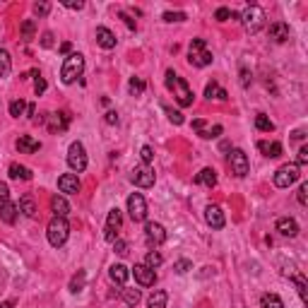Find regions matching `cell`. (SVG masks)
Wrapping results in <instances>:
<instances>
[{"mask_svg":"<svg viewBox=\"0 0 308 308\" xmlns=\"http://www.w3.org/2000/svg\"><path fill=\"white\" fill-rule=\"evenodd\" d=\"M46 236H48V243H51L53 248H60V246L67 241V236H70V224H67L65 217H53V219L48 222Z\"/></svg>","mask_w":308,"mask_h":308,"instance_id":"cell-1","label":"cell"},{"mask_svg":"<svg viewBox=\"0 0 308 308\" xmlns=\"http://www.w3.org/2000/svg\"><path fill=\"white\" fill-rule=\"evenodd\" d=\"M84 72V55L82 53H70L63 63V70H60V80L65 84H72V82L80 77Z\"/></svg>","mask_w":308,"mask_h":308,"instance_id":"cell-2","label":"cell"},{"mask_svg":"<svg viewBox=\"0 0 308 308\" xmlns=\"http://www.w3.org/2000/svg\"><path fill=\"white\" fill-rule=\"evenodd\" d=\"M188 60H190V65H195V67H207L210 63H212V53L207 51V46H205V41H202V39H193V41H190Z\"/></svg>","mask_w":308,"mask_h":308,"instance_id":"cell-3","label":"cell"},{"mask_svg":"<svg viewBox=\"0 0 308 308\" xmlns=\"http://www.w3.org/2000/svg\"><path fill=\"white\" fill-rule=\"evenodd\" d=\"M239 19L243 22V27L248 29V31H260V29L265 27V12H263V7H258V5H248V7L239 14Z\"/></svg>","mask_w":308,"mask_h":308,"instance_id":"cell-4","label":"cell"},{"mask_svg":"<svg viewBox=\"0 0 308 308\" xmlns=\"http://www.w3.org/2000/svg\"><path fill=\"white\" fill-rule=\"evenodd\" d=\"M67 166L72 171L82 174L87 169V152H84V145L82 142H72L70 149H67Z\"/></svg>","mask_w":308,"mask_h":308,"instance_id":"cell-5","label":"cell"},{"mask_svg":"<svg viewBox=\"0 0 308 308\" xmlns=\"http://www.w3.org/2000/svg\"><path fill=\"white\" fill-rule=\"evenodd\" d=\"M299 166L296 164H284V166H280L277 169V174H275V186L277 188H289L292 183H296L299 181Z\"/></svg>","mask_w":308,"mask_h":308,"instance_id":"cell-6","label":"cell"},{"mask_svg":"<svg viewBox=\"0 0 308 308\" xmlns=\"http://www.w3.org/2000/svg\"><path fill=\"white\" fill-rule=\"evenodd\" d=\"M171 92H174L178 106L186 108V106H190V104H193V92H190V87L186 84V80H183V77H178V75H176L174 82H171Z\"/></svg>","mask_w":308,"mask_h":308,"instance_id":"cell-7","label":"cell"},{"mask_svg":"<svg viewBox=\"0 0 308 308\" xmlns=\"http://www.w3.org/2000/svg\"><path fill=\"white\" fill-rule=\"evenodd\" d=\"M121 224H123V217H121V210L113 207L106 217V229H104V239L108 243H113L118 239V231H121Z\"/></svg>","mask_w":308,"mask_h":308,"instance_id":"cell-8","label":"cell"},{"mask_svg":"<svg viewBox=\"0 0 308 308\" xmlns=\"http://www.w3.org/2000/svg\"><path fill=\"white\" fill-rule=\"evenodd\" d=\"M229 166H231V174H236L239 178H243V176L248 174V169H251L246 152H243V149H234V152L229 154Z\"/></svg>","mask_w":308,"mask_h":308,"instance_id":"cell-9","label":"cell"},{"mask_svg":"<svg viewBox=\"0 0 308 308\" xmlns=\"http://www.w3.org/2000/svg\"><path fill=\"white\" fill-rule=\"evenodd\" d=\"M128 212H130V219H133V222H142V219L147 217V202H145V198H142L140 193H133V195L128 198Z\"/></svg>","mask_w":308,"mask_h":308,"instance_id":"cell-10","label":"cell"},{"mask_svg":"<svg viewBox=\"0 0 308 308\" xmlns=\"http://www.w3.org/2000/svg\"><path fill=\"white\" fill-rule=\"evenodd\" d=\"M133 275H135V280H137L140 287H154V284H157V272H154L152 268H147L145 263H142V265H135Z\"/></svg>","mask_w":308,"mask_h":308,"instance_id":"cell-11","label":"cell"},{"mask_svg":"<svg viewBox=\"0 0 308 308\" xmlns=\"http://www.w3.org/2000/svg\"><path fill=\"white\" fill-rule=\"evenodd\" d=\"M130 178H133L135 186H140V188H152V186H154V171L149 169L147 164L137 166V169L133 171V176H130Z\"/></svg>","mask_w":308,"mask_h":308,"instance_id":"cell-12","label":"cell"},{"mask_svg":"<svg viewBox=\"0 0 308 308\" xmlns=\"http://www.w3.org/2000/svg\"><path fill=\"white\" fill-rule=\"evenodd\" d=\"M46 125H48L51 133H63V130H67V125H70V113H65V111L51 113L46 118Z\"/></svg>","mask_w":308,"mask_h":308,"instance_id":"cell-13","label":"cell"},{"mask_svg":"<svg viewBox=\"0 0 308 308\" xmlns=\"http://www.w3.org/2000/svg\"><path fill=\"white\" fill-rule=\"evenodd\" d=\"M58 188H60V193H65V195H77L82 186H80L77 174H63L58 178Z\"/></svg>","mask_w":308,"mask_h":308,"instance_id":"cell-14","label":"cell"},{"mask_svg":"<svg viewBox=\"0 0 308 308\" xmlns=\"http://www.w3.org/2000/svg\"><path fill=\"white\" fill-rule=\"evenodd\" d=\"M145 236H147L149 246H159V243L166 241V231H164V227L157 224V222H149L147 227H145Z\"/></svg>","mask_w":308,"mask_h":308,"instance_id":"cell-15","label":"cell"},{"mask_svg":"<svg viewBox=\"0 0 308 308\" xmlns=\"http://www.w3.org/2000/svg\"><path fill=\"white\" fill-rule=\"evenodd\" d=\"M205 219H207V224H210L212 229L224 227V212H222L219 205H207V210H205Z\"/></svg>","mask_w":308,"mask_h":308,"instance_id":"cell-16","label":"cell"},{"mask_svg":"<svg viewBox=\"0 0 308 308\" xmlns=\"http://www.w3.org/2000/svg\"><path fill=\"white\" fill-rule=\"evenodd\" d=\"M96 43H99L101 48L111 51V48H116V34L106 27H99L96 29Z\"/></svg>","mask_w":308,"mask_h":308,"instance_id":"cell-17","label":"cell"},{"mask_svg":"<svg viewBox=\"0 0 308 308\" xmlns=\"http://www.w3.org/2000/svg\"><path fill=\"white\" fill-rule=\"evenodd\" d=\"M17 149H19V154H34L41 149V142L29 135H22V137H17Z\"/></svg>","mask_w":308,"mask_h":308,"instance_id":"cell-18","label":"cell"},{"mask_svg":"<svg viewBox=\"0 0 308 308\" xmlns=\"http://www.w3.org/2000/svg\"><path fill=\"white\" fill-rule=\"evenodd\" d=\"M277 231H280L282 236L294 239L296 234H299V224H296V219H292V217H282V219H277Z\"/></svg>","mask_w":308,"mask_h":308,"instance_id":"cell-19","label":"cell"},{"mask_svg":"<svg viewBox=\"0 0 308 308\" xmlns=\"http://www.w3.org/2000/svg\"><path fill=\"white\" fill-rule=\"evenodd\" d=\"M270 39H275L277 43L289 41V24H284V22H272V24H270Z\"/></svg>","mask_w":308,"mask_h":308,"instance_id":"cell-20","label":"cell"},{"mask_svg":"<svg viewBox=\"0 0 308 308\" xmlns=\"http://www.w3.org/2000/svg\"><path fill=\"white\" fill-rule=\"evenodd\" d=\"M17 215H19V207L14 205V202H2L0 205V219L5 222V224H14V219H17Z\"/></svg>","mask_w":308,"mask_h":308,"instance_id":"cell-21","label":"cell"},{"mask_svg":"<svg viewBox=\"0 0 308 308\" xmlns=\"http://www.w3.org/2000/svg\"><path fill=\"white\" fill-rule=\"evenodd\" d=\"M195 183L207 186V188H215L217 186V171H215V169H202L200 174L195 176Z\"/></svg>","mask_w":308,"mask_h":308,"instance_id":"cell-22","label":"cell"},{"mask_svg":"<svg viewBox=\"0 0 308 308\" xmlns=\"http://www.w3.org/2000/svg\"><path fill=\"white\" fill-rule=\"evenodd\" d=\"M51 210H53L55 217H67L70 215V205H67V200L63 198V195H55L53 200H51Z\"/></svg>","mask_w":308,"mask_h":308,"instance_id":"cell-23","label":"cell"},{"mask_svg":"<svg viewBox=\"0 0 308 308\" xmlns=\"http://www.w3.org/2000/svg\"><path fill=\"white\" fill-rule=\"evenodd\" d=\"M108 275H111V280L116 282V284H121V287L128 282V277H130V272H128V268H125V265H111Z\"/></svg>","mask_w":308,"mask_h":308,"instance_id":"cell-24","label":"cell"},{"mask_svg":"<svg viewBox=\"0 0 308 308\" xmlns=\"http://www.w3.org/2000/svg\"><path fill=\"white\" fill-rule=\"evenodd\" d=\"M205 96H207V99H219V101H227L229 99L227 89H222L217 82H210V84L205 87Z\"/></svg>","mask_w":308,"mask_h":308,"instance_id":"cell-25","label":"cell"},{"mask_svg":"<svg viewBox=\"0 0 308 308\" xmlns=\"http://www.w3.org/2000/svg\"><path fill=\"white\" fill-rule=\"evenodd\" d=\"M7 174H10V178H17V181H29L31 178V171L27 166H22V164H10Z\"/></svg>","mask_w":308,"mask_h":308,"instance_id":"cell-26","label":"cell"},{"mask_svg":"<svg viewBox=\"0 0 308 308\" xmlns=\"http://www.w3.org/2000/svg\"><path fill=\"white\" fill-rule=\"evenodd\" d=\"M17 207H19V212H22L24 217H36V202H34L31 195H24V198L19 200Z\"/></svg>","mask_w":308,"mask_h":308,"instance_id":"cell-27","label":"cell"},{"mask_svg":"<svg viewBox=\"0 0 308 308\" xmlns=\"http://www.w3.org/2000/svg\"><path fill=\"white\" fill-rule=\"evenodd\" d=\"M292 282L296 284V292H299V296H301V301L304 304H308V282L304 275H292Z\"/></svg>","mask_w":308,"mask_h":308,"instance_id":"cell-28","label":"cell"},{"mask_svg":"<svg viewBox=\"0 0 308 308\" xmlns=\"http://www.w3.org/2000/svg\"><path fill=\"white\" fill-rule=\"evenodd\" d=\"M258 149H260L265 157H272V159L282 154V145H280V142H258Z\"/></svg>","mask_w":308,"mask_h":308,"instance_id":"cell-29","label":"cell"},{"mask_svg":"<svg viewBox=\"0 0 308 308\" xmlns=\"http://www.w3.org/2000/svg\"><path fill=\"white\" fill-rule=\"evenodd\" d=\"M166 301H169L166 292L157 289V292H154V294L147 299V308H166Z\"/></svg>","mask_w":308,"mask_h":308,"instance_id":"cell-30","label":"cell"},{"mask_svg":"<svg viewBox=\"0 0 308 308\" xmlns=\"http://www.w3.org/2000/svg\"><path fill=\"white\" fill-rule=\"evenodd\" d=\"M260 306L263 308H284V301H282L277 294H263L260 296Z\"/></svg>","mask_w":308,"mask_h":308,"instance_id":"cell-31","label":"cell"},{"mask_svg":"<svg viewBox=\"0 0 308 308\" xmlns=\"http://www.w3.org/2000/svg\"><path fill=\"white\" fill-rule=\"evenodd\" d=\"M12 70V60H10V53L5 48H0V77H7Z\"/></svg>","mask_w":308,"mask_h":308,"instance_id":"cell-32","label":"cell"},{"mask_svg":"<svg viewBox=\"0 0 308 308\" xmlns=\"http://www.w3.org/2000/svg\"><path fill=\"white\" fill-rule=\"evenodd\" d=\"M84 282H87V272H84V270H80V272L70 280V292H72V294L82 292V289H84Z\"/></svg>","mask_w":308,"mask_h":308,"instance_id":"cell-33","label":"cell"},{"mask_svg":"<svg viewBox=\"0 0 308 308\" xmlns=\"http://www.w3.org/2000/svg\"><path fill=\"white\" fill-rule=\"evenodd\" d=\"M121 296H123V301H125L128 306H137V304H140V299H142L140 289H123Z\"/></svg>","mask_w":308,"mask_h":308,"instance_id":"cell-34","label":"cell"},{"mask_svg":"<svg viewBox=\"0 0 308 308\" xmlns=\"http://www.w3.org/2000/svg\"><path fill=\"white\" fill-rule=\"evenodd\" d=\"M255 128L263 130V133H272V130H275V123L270 121L265 113H258V116H255Z\"/></svg>","mask_w":308,"mask_h":308,"instance_id":"cell-35","label":"cell"},{"mask_svg":"<svg viewBox=\"0 0 308 308\" xmlns=\"http://www.w3.org/2000/svg\"><path fill=\"white\" fill-rule=\"evenodd\" d=\"M145 87H147V84H145V80H142V77H133V80L128 82V89H130V94H133V96H140V94L145 92Z\"/></svg>","mask_w":308,"mask_h":308,"instance_id":"cell-36","label":"cell"},{"mask_svg":"<svg viewBox=\"0 0 308 308\" xmlns=\"http://www.w3.org/2000/svg\"><path fill=\"white\" fill-rule=\"evenodd\" d=\"M161 263H164V258H161V253H157V251H149L147 253V260H145V265H147V268H159Z\"/></svg>","mask_w":308,"mask_h":308,"instance_id":"cell-37","label":"cell"},{"mask_svg":"<svg viewBox=\"0 0 308 308\" xmlns=\"http://www.w3.org/2000/svg\"><path fill=\"white\" fill-rule=\"evenodd\" d=\"M24 101H22V99H14L12 104H10V116H14V118H19V116H22V113H24Z\"/></svg>","mask_w":308,"mask_h":308,"instance_id":"cell-38","label":"cell"},{"mask_svg":"<svg viewBox=\"0 0 308 308\" xmlns=\"http://www.w3.org/2000/svg\"><path fill=\"white\" fill-rule=\"evenodd\" d=\"M174 270H176V272H178V275H186L188 270H193V263L183 258V260H178V263H176V265H174Z\"/></svg>","mask_w":308,"mask_h":308,"instance_id":"cell-39","label":"cell"},{"mask_svg":"<svg viewBox=\"0 0 308 308\" xmlns=\"http://www.w3.org/2000/svg\"><path fill=\"white\" fill-rule=\"evenodd\" d=\"M164 111H166V113H169V121L171 123H176V125H181V123H183V113H181V111H174V108H164Z\"/></svg>","mask_w":308,"mask_h":308,"instance_id":"cell-40","label":"cell"},{"mask_svg":"<svg viewBox=\"0 0 308 308\" xmlns=\"http://www.w3.org/2000/svg\"><path fill=\"white\" fill-rule=\"evenodd\" d=\"M222 130H224L222 125H215L212 130H202L200 137H205V140H212V137H219V135H222Z\"/></svg>","mask_w":308,"mask_h":308,"instance_id":"cell-41","label":"cell"},{"mask_svg":"<svg viewBox=\"0 0 308 308\" xmlns=\"http://www.w3.org/2000/svg\"><path fill=\"white\" fill-rule=\"evenodd\" d=\"M140 157H142V161H145V164L149 166V161L154 159V149L149 147V145H145V147L140 149Z\"/></svg>","mask_w":308,"mask_h":308,"instance_id":"cell-42","label":"cell"},{"mask_svg":"<svg viewBox=\"0 0 308 308\" xmlns=\"http://www.w3.org/2000/svg\"><path fill=\"white\" fill-rule=\"evenodd\" d=\"M186 12H164V22H183Z\"/></svg>","mask_w":308,"mask_h":308,"instance_id":"cell-43","label":"cell"},{"mask_svg":"<svg viewBox=\"0 0 308 308\" xmlns=\"http://www.w3.org/2000/svg\"><path fill=\"white\" fill-rule=\"evenodd\" d=\"M34 12L43 17V14L51 12V5H48V2H34Z\"/></svg>","mask_w":308,"mask_h":308,"instance_id":"cell-44","label":"cell"},{"mask_svg":"<svg viewBox=\"0 0 308 308\" xmlns=\"http://www.w3.org/2000/svg\"><path fill=\"white\" fill-rule=\"evenodd\" d=\"M113 248H116L118 255H128V243L123 241V239H116V241H113Z\"/></svg>","mask_w":308,"mask_h":308,"instance_id":"cell-45","label":"cell"},{"mask_svg":"<svg viewBox=\"0 0 308 308\" xmlns=\"http://www.w3.org/2000/svg\"><path fill=\"white\" fill-rule=\"evenodd\" d=\"M215 17H217V22H227L229 17H231V10H229V7H219L215 12Z\"/></svg>","mask_w":308,"mask_h":308,"instance_id":"cell-46","label":"cell"},{"mask_svg":"<svg viewBox=\"0 0 308 308\" xmlns=\"http://www.w3.org/2000/svg\"><path fill=\"white\" fill-rule=\"evenodd\" d=\"M299 202L308 205V183H301V188H299Z\"/></svg>","mask_w":308,"mask_h":308,"instance_id":"cell-47","label":"cell"},{"mask_svg":"<svg viewBox=\"0 0 308 308\" xmlns=\"http://www.w3.org/2000/svg\"><path fill=\"white\" fill-rule=\"evenodd\" d=\"M34 22H31V19H27V22H24V24H22V34H24V39H29V36H31V34H34Z\"/></svg>","mask_w":308,"mask_h":308,"instance_id":"cell-48","label":"cell"},{"mask_svg":"<svg viewBox=\"0 0 308 308\" xmlns=\"http://www.w3.org/2000/svg\"><path fill=\"white\" fill-rule=\"evenodd\" d=\"M34 92H36V96H41V94L46 92V80H43V77H36V82H34Z\"/></svg>","mask_w":308,"mask_h":308,"instance_id":"cell-49","label":"cell"},{"mask_svg":"<svg viewBox=\"0 0 308 308\" xmlns=\"http://www.w3.org/2000/svg\"><path fill=\"white\" fill-rule=\"evenodd\" d=\"M41 46H43V48H51V46H53V34H51V31H46V34L41 36Z\"/></svg>","mask_w":308,"mask_h":308,"instance_id":"cell-50","label":"cell"},{"mask_svg":"<svg viewBox=\"0 0 308 308\" xmlns=\"http://www.w3.org/2000/svg\"><path fill=\"white\" fill-rule=\"evenodd\" d=\"M7 198H10V188H7V183H0V205L7 202Z\"/></svg>","mask_w":308,"mask_h":308,"instance_id":"cell-51","label":"cell"},{"mask_svg":"<svg viewBox=\"0 0 308 308\" xmlns=\"http://www.w3.org/2000/svg\"><path fill=\"white\" fill-rule=\"evenodd\" d=\"M296 161H299L296 166H301V164H306V161H308V147H306V145L299 149V159H296Z\"/></svg>","mask_w":308,"mask_h":308,"instance_id":"cell-52","label":"cell"},{"mask_svg":"<svg viewBox=\"0 0 308 308\" xmlns=\"http://www.w3.org/2000/svg\"><path fill=\"white\" fill-rule=\"evenodd\" d=\"M63 5H65V7H70V10H82V7H84V2H82V0H77V2H75V0H65Z\"/></svg>","mask_w":308,"mask_h":308,"instance_id":"cell-53","label":"cell"},{"mask_svg":"<svg viewBox=\"0 0 308 308\" xmlns=\"http://www.w3.org/2000/svg\"><path fill=\"white\" fill-rule=\"evenodd\" d=\"M241 84H243V87H248V84H251V72H248L246 67L241 70Z\"/></svg>","mask_w":308,"mask_h":308,"instance_id":"cell-54","label":"cell"},{"mask_svg":"<svg viewBox=\"0 0 308 308\" xmlns=\"http://www.w3.org/2000/svg\"><path fill=\"white\" fill-rule=\"evenodd\" d=\"M106 123H111V125H113V123H118V113H116V111H108V113H106Z\"/></svg>","mask_w":308,"mask_h":308,"instance_id":"cell-55","label":"cell"},{"mask_svg":"<svg viewBox=\"0 0 308 308\" xmlns=\"http://www.w3.org/2000/svg\"><path fill=\"white\" fill-rule=\"evenodd\" d=\"M121 17H123V19H125V24H128V29H135V19H130V17H128V14H125V12H121Z\"/></svg>","mask_w":308,"mask_h":308,"instance_id":"cell-56","label":"cell"},{"mask_svg":"<svg viewBox=\"0 0 308 308\" xmlns=\"http://www.w3.org/2000/svg\"><path fill=\"white\" fill-rule=\"evenodd\" d=\"M193 128H195L198 133H202V130H205V121H193Z\"/></svg>","mask_w":308,"mask_h":308,"instance_id":"cell-57","label":"cell"},{"mask_svg":"<svg viewBox=\"0 0 308 308\" xmlns=\"http://www.w3.org/2000/svg\"><path fill=\"white\" fill-rule=\"evenodd\" d=\"M292 137H294V140H304V137H306V133H304V130H294V133H292Z\"/></svg>","mask_w":308,"mask_h":308,"instance_id":"cell-58","label":"cell"},{"mask_svg":"<svg viewBox=\"0 0 308 308\" xmlns=\"http://www.w3.org/2000/svg\"><path fill=\"white\" fill-rule=\"evenodd\" d=\"M70 51H72V46H70V43H63V46H60V53L70 55Z\"/></svg>","mask_w":308,"mask_h":308,"instance_id":"cell-59","label":"cell"},{"mask_svg":"<svg viewBox=\"0 0 308 308\" xmlns=\"http://www.w3.org/2000/svg\"><path fill=\"white\" fill-rule=\"evenodd\" d=\"M0 308H12V301H0Z\"/></svg>","mask_w":308,"mask_h":308,"instance_id":"cell-60","label":"cell"},{"mask_svg":"<svg viewBox=\"0 0 308 308\" xmlns=\"http://www.w3.org/2000/svg\"><path fill=\"white\" fill-rule=\"evenodd\" d=\"M27 113H29V116H34V113H36V108H34V104H29V106H27Z\"/></svg>","mask_w":308,"mask_h":308,"instance_id":"cell-61","label":"cell"}]
</instances>
